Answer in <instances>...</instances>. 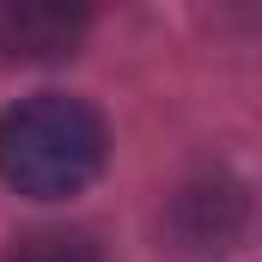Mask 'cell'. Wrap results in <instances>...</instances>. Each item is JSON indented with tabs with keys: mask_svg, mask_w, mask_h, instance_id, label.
<instances>
[{
	"mask_svg": "<svg viewBox=\"0 0 262 262\" xmlns=\"http://www.w3.org/2000/svg\"><path fill=\"white\" fill-rule=\"evenodd\" d=\"M104 159H110V134L85 98L37 92L0 116V177L31 201L79 195L104 171Z\"/></svg>",
	"mask_w": 262,
	"mask_h": 262,
	"instance_id": "1",
	"label": "cell"
},
{
	"mask_svg": "<svg viewBox=\"0 0 262 262\" xmlns=\"http://www.w3.org/2000/svg\"><path fill=\"white\" fill-rule=\"evenodd\" d=\"M85 37V12L61 0H0V61H61Z\"/></svg>",
	"mask_w": 262,
	"mask_h": 262,
	"instance_id": "2",
	"label": "cell"
},
{
	"mask_svg": "<svg viewBox=\"0 0 262 262\" xmlns=\"http://www.w3.org/2000/svg\"><path fill=\"white\" fill-rule=\"evenodd\" d=\"M0 262H104V256L79 232H31V238H18Z\"/></svg>",
	"mask_w": 262,
	"mask_h": 262,
	"instance_id": "3",
	"label": "cell"
}]
</instances>
